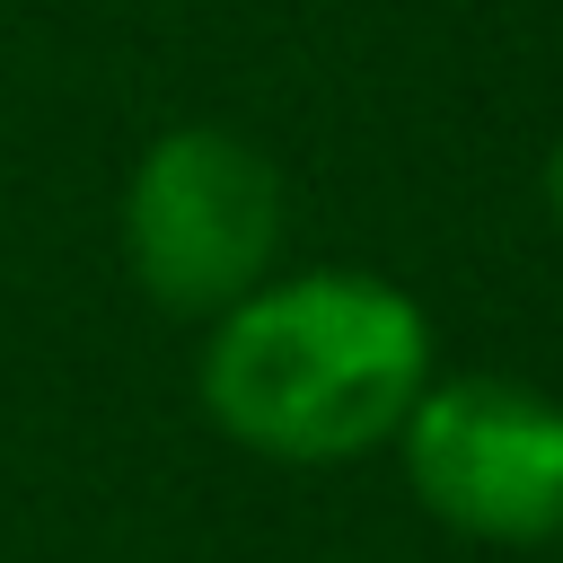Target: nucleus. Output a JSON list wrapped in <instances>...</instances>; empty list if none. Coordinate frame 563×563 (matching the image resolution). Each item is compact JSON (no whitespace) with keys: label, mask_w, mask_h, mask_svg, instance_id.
I'll return each mask as SVG.
<instances>
[{"label":"nucleus","mask_w":563,"mask_h":563,"mask_svg":"<svg viewBox=\"0 0 563 563\" xmlns=\"http://www.w3.org/2000/svg\"><path fill=\"white\" fill-rule=\"evenodd\" d=\"M440 378L431 317L405 282L361 264H308L255 282L202 325L194 405L202 422L273 466H352L396 449L413 396Z\"/></svg>","instance_id":"1"},{"label":"nucleus","mask_w":563,"mask_h":563,"mask_svg":"<svg viewBox=\"0 0 563 563\" xmlns=\"http://www.w3.org/2000/svg\"><path fill=\"white\" fill-rule=\"evenodd\" d=\"M282 238H290V185L273 150L229 123H167L132 158L114 202V246L132 290L185 325H211L255 282H273Z\"/></svg>","instance_id":"2"},{"label":"nucleus","mask_w":563,"mask_h":563,"mask_svg":"<svg viewBox=\"0 0 563 563\" xmlns=\"http://www.w3.org/2000/svg\"><path fill=\"white\" fill-rule=\"evenodd\" d=\"M405 493L475 545H554L563 537V396L457 369L431 378L396 431Z\"/></svg>","instance_id":"3"},{"label":"nucleus","mask_w":563,"mask_h":563,"mask_svg":"<svg viewBox=\"0 0 563 563\" xmlns=\"http://www.w3.org/2000/svg\"><path fill=\"white\" fill-rule=\"evenodd\" d=\"M537 185H545V211H554V229H563V132H554V150H545V176H537Z\"/></svg>","instance_id":"4"}]
</instances>
